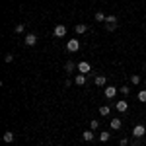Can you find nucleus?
<instances>
[{"mask_svg":"<svg viewBox=\"0 0 146 146\" xmlns=\"http://www.w3.org/2000/svg\"><path fill=\"white\" fill-rule=\"evenodd\" d=\"M115 96H117V88H113V86H107V88H105V98L113 100Z\"/></svg>","mask_w":146,"mask_h":146,"instance_id":"0eeeda50","label":"nucleus"},{"mask_svg":"<svg viewBox=\"0 0 146 146\" xmlns=\"http://www.w3.org/2000/svg\"><path fill=\"white\" fill-rule=\"evenodd\" d=\"M105 29H107V31H115V29H117V25H109V23H107V25H105Z\"/></svg>","mask_w":146,"mask_h":146,"instance_id":"a878e982","label":"nucleus"},{"mask_svg":"<svg viewBox=\"0 0 146 146\" xmlns=\"http://www.w3.org/2000/svg\"><path fill=\"white\" fill-rule=\"evenodd\" d=\"M35 43H37V35L35 33H27L25 35V45L27 47H33Z\"/></svg>","mask_w":146,"mask_h":146,"instance_id":"423d86ee","label":"nucleus"},{"mask_svg":"<svg viewBox=\"0 0 146 146\" xmlns=\"http://www.w3.org/2000/svg\"><path fill=\"white\" fill-rule=\"evenodd\" d=\"M111 129L113 131H119L121 129V119H111Z\"/></svg>","mask_w":146,"mask_h":146,"instance_id":"ddd939ff","label":"nucleus"},{"mask_svg":"<svg viewBox=\"0 0 146 146\" xmlns=\"http://www.w3.org/2000/svg\"><path fill=\"white\" fill-rule=\"evenodd\" d=\"M109 113H111V107H109V105H101V107H100V115L107 117Z\"/></svg>","mask_w":146,"mask_h":146,"instance_id":"f8f14e48","label":"nucleus"},{"mask_svg":"<svg viewBox=\"0 0 146 146\" xmlns=\"http://www.w3.org/2000/svg\"><path fill=\"white\" fill-rule=\"evenodd\" d=\"M74 31H76V33H78V35L86 33V31H88V25H86V23H78V25L74 27Z\"/></svg>","mask_w":146,"mask_h":146,"instance_id":"9d476101","label":"nucleus"},{"mask_svg":"<svg viewBox=\"0 0 146 146\" xmlns=\"http://www.w3.org/2000/svg\"><path fill=\"white\" fill-rule=\"evenodd\" d=\"M119 146H129V140H127V138H121V140H119Z\"/></svg>","mask_w":146,"mask_h":146,"instance_id":"393cba45","label":"nucleus"},{"mask_svg":"<svg viewBox=\"0 0 146 146\" xmlns=\"http://www.w3.org/2000/svg\"><path fill=\"white\" fill-rule=\"evenodd\" d=\"M74 84H76V86H84V84H86V76H84V74H78V76L74 78Z\"/></svg>","mask_w":146,"mask_h":146,"instance_id":"9b49d317","label":"nucleus"},{"mask_svg":"<svg viewBox=\"0 0 146 146\" xmlns=\"http://www.w3.org/2000/svg\"><path fill=\"white\" fill-rule=\"evenodd\" d=\"M105 23H109V25H117V16H107Z\"/></svg>","mask_w":146,"mask_h":146,"instance_id":"2eb2a0df","label":"nucleus"},{"mask_svg":"<svg viewBox=\"0 0 146 146\" xmlns=\"http://www.w3.org/2000/svg\"><path fill=\"white\" fill-rule=\"evenodd\" d=\"M96 20H98V22H105V20H107V16H105L103 12H96Z\"/></svg>","mask_w":146,"mask_h":146,"instance_id":"f3484780","label":"nucleus"},{"mask_svg":"<svg viewBox=\"0 0 146 146\" xmlns=\"http://www.w3.org/2000/svg\"><path fill=\"white\" fill-rule=\"evenodd\" d=\"M131 82H133L135 86H138V84H140V76H138V74H133V76H131Z\"/></svg>","mask_w":146,"mask_h":146,"instance_id":"aec40b11","label":"nucleus"},{"mask_svg":"<svg viewBox=\"0 0 146 146\" xmlns=\"http://www.w3.org/2000/svg\"><path fill=\"white\" fill-rule=\"evenodd\" d=\"M121 94H123V96H129V94H131V88H129V86H121Z\"/></svg>","mask_w":146,"mask_h":146,"instance_id":"4be33fe9","label":"nucleus"},{"mask_svg":"<svg viewBox=\"0 0 146 146\" xmlns=\"http://www.w3.org/2000/svg\"><path fill=\"white\" fill-rule=\"evenodd\" d=\"M144 142H146V136H144Z\"/></svg>","mask_w":146,"mask_h":146,"instance_id":"c85d7f7f","label":"nucleus"},{"mask_svg":"<svg viewBox=\"0 0 146 146\" xmlns=\"http://www.w3.org/2000/svg\"><path fill=\"white\" fill-rule=\"evenodd\" d=\"M96 86H105V76H98L96 78Z\"/></svg>","mask_w":146,"mask_h":146,"instance_id":"6ab92c4d","label":"nucleus"},{"mask_svg":"<svg viewBox=\"0 0 146 146\" xmlns=\"http://www.w3.org/2000/svg\"><path fill=\"white\" fill-rule=\"evenodd\" d=\"M138 100L142 101V103H146V90H142L140 94H138Z\"/></svg>","mask_w":146,"mask_h":146,"instance_id":"5701e85b","label":"nucleus"},{"mask_svg":"<svg viewBox=\"0 0 146 146\" xmlns=\"http://www.w3.org/2000/svg\"><path fill=\"white\" fill-rule=\"evenodd\" d=\"M4 60H6V62H12V60H14V55H12V53H8V55L4 56Z\"/></svg>","mask_w":146,"mask_h":146,"instance_id":"b1692460","label":"nucleus"},{"mask_svg":"<svg viewBox=\"0 0 146 146\" xmlns=\"http://www.w3.org/2000/svg\"><path fill=\"white\" fill-rule=\"evenodd\" d=\"M135 146H142V144H140V142H138V140L135 138Z\"/></svg>","mask_w":146,"mask_h":146,"instance_id":"bb28decb","label":"nucleus"},{"mask_svg":"<svg viewBox=\"0 0 146 146\" xmlns=\"http://www.w3.org/2000/svg\"><path fill=\"white\" fill-rule=\"evenodd\" d=\"M78 70H80V72H82V74H88V72H90V70H92L90 62H88V60H82V62H80V64H78Z\"/></svg>","mask_w":146,"mask_h":146,"instance_id":"39448f33","label":"nucleus"},{"mask_svg":"<svg viewBox=\"0 0 146 146\" xmlns=\"http://www.w3.org/2000/svg\"><path fill=\"white\" fill-rule=\"evenodd\" d=\"M90 129H92V131L100 129V121H90Z\"/></svg>","mask_w":146,"mask_h":146,"instance_id":"412c9836","label":"nucleus"},{"mask_svg":"<svg viewBox=\"0 0 146 146\" xmlns=\"http://www.w3.org/2000/svg\"><path fill=\"white\" fill-rule=\"evenodd\" d=\"M78 49H80V41H78V39H70V41H66V51L76 53Z\"/></svg>","mask_w":146,"mask_h":146,"instance_id":"f257e3e1","label":"nucleus"},{"mask_svg":"<svg viewBox=\"0 0 146 146\" xmlns=\"http://www.w3.org/2000/svg\"><path fill=\"white\" fill-rule=\"evenodd\" d=\"M144 86H146V78H144Z\"/></svg>","mask_w":146,"mask_h":146,"instance_id":"cd10ccee","label":"nucleus"},{"mask_svg":"<svg viewBox=\"0 0 146 146\" xmlns=\"http://www.w3.org/2000/svg\"><path fill=\"white\" fill-rule=\"evenodd\" d=\"M82 138H84L86 142H92L96 136H94V133H92V129H90V131H84V133H82Z\"/></svg>","mask_w":146,"mask_h":146,"instance_id":"1a4fd4ad","label":"nucleus"},{"mask_svg":"<svg viewBox=\"0 0 146 146\" xmlns=\"http://www.w3.org/2000/svg\"><path fill=\"white\" fill-rule=\"evenodd\" d=\"M115 109H117L119 113H125L127 109H129V103H127L125 100H119L117 103H115Z\"/></svg>","mask_w":146,"mask_h":146,"instance_id":"20e7f679","label":"nucleus"},{"mask_svg":"<svg viewBox=\"0 0 146 146\" xmlns=\"http://www.w3.org/2000/svg\"><path fill=\"white\" fill-rule=\"evenodd\" d=\"M64 70H66V72H72V70H74V62H72V60H66V62H64Z\"/></svg>","mask_w":146,"mask_h":146,"instance_id":"dca6fc26","label":"nucleus"},{"mask_svg":"<svg viewBox=\"0 0 146 146\" xmlns=\"http://www.w3.org/2000/svg\"><path fill=\"white\" fill-rule=\"evenodd\" d=\"M53 35H55V37H58V39H60V37H64V35H66V27H64V25H60V23H58V25H55Z\"/></svg>","mask_w":146,"mask_h":146,"instance_id":"7ed1b4c3","label":"nucleus"},{"mask_svg":"<svg viewBox=\"0 0 146 146\" xmlns=\"http://www.w3.org/2000/svg\"><path fill=\"white\" fill-rule=\"evenodd\" d=\"M133 136H135V138H142V136H146L144 125H136L135 129H133Z\"/></svg>","mask_w":146,"mask_h":146,"instance_id":"f03ea898","label":"nucleus"},{"mask_svg":"<svg viewBox=\"0 0 146 146\" xmlns=\"http://www.w3.org/2000/svg\"><path fill=\"white\" fill-rule=\"evenodd\" d=\"M14 31H16V33H23V31H25V23H18V25L14 27Z\"/></svg>","mask_w":146,"mask_h":146,"instance_id":"a211bd4d","label":"nucleus"},{"mask_svg":"<svg viewBox=\"0 0 146 146\" xmlns=\"http://www.w3.org/2000/svg\"><path fill=\"white\" fill-rule=\"evenodd\" d=\"M109 138H111V135H109L107 131H103V133H101V135H100V140H101V142H107Z\"/></svg>","mask_w":146,"mask_h":146,"instance_id":"4468645a","label":"nucleus"},{"mask_svg":"<svg viewBox=\"0 0 146 146\" xmlns=\"http://www.w3.org/2000/svg\"><path fill=\"white\" fill-rule=\"evenodd\" d=\"M14 138H16V136H14V133H12V131H6V133H4V136H2V140H4V142H8V144H10V142H14Z\"/></svg>","mask_w":146,"mask_h":146,"instance_id":"6e6552de","label":"nucleus"}]
</instances>
